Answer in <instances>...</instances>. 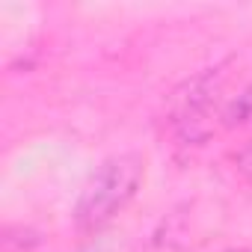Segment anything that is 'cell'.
<instances>
[{
	"mask_svg": "<svg viewBox=\"0 0 252 252\" xmlns=\"http://www.w3.org/2000/svg\"><path fill=\"white\" fill-rule=\"evenodd\" d=\"M140 181H143V163L131 155H122V158L101 163L77 202V228L86 234L101 231L134 199Z\"/></svg>",
	"mask_w": 252,
	"mask_h": 252,
	"instance_id": "cell-1",
	"label": "cell"
},
{
	"mask_svg": "<svg viewBox=\"0 0 252 252\" xmlns=\"http://www.w3.org/2000/svg\"><path fill=\"white\" fill-rule=\"evenodd\" d=\"M225 119H228V125H252V86L231 104Z\"/></svg>",
	"mask_w": 252,
	"mask_h": 252,
	"instance_id": "cell-2",
	"label": "cell"
},
{
	"mask_svg": "<svg viewBox=\"0 0 252 252\" xmlns=\"http://www.w3.org/2000/svg\"><path fill=\"white\" fill-rule=\"evenodd\" d=\"M237 166H240V172H246V175H252V143L237 155Z\"/></svg>",
	"mask_w": 252,
	"mask_h": 252,
	"instance_id": "cell-3",
	"label": "cell"
},
{
	"mask_svg": "<svg viewBox=\"0 0 252 252\" xmlns=\"http://www.w3.org/2000/svg\"><path fill=\"white\" fill-rule=\"evenodd\" d=\"M225 252H252V249H225Z\"/></svg>",
	"mask_w": 252,
	"mask_h": 252,
	"instance_id": "cell-4",
	"label": "cell"
}]
</instances>
